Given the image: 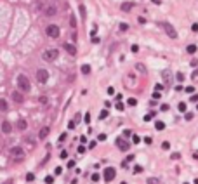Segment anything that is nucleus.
I'll return each instance as SVG.
<instances>
[{"mask_svg":"<svg viewBox=\"0 0 198 184\" xmlns=\"http://www.w3.org/2000/svg\"><path fill=\"white\" fill-rule=\"evenodd\" d=\"M103 176H104V181H106V183H110V181H113V179H115L117 170H115L113 167H106V169H104V172H103Z\"/></svg>","mask_w":198,"mask_h":184,"instance_id":"7","label":"nucleus"},{"mask_svg":"<svg viewBox=\"0 0 198 184\" xmlns=\"http://www.w3.org/2000/svg\"><path fill=\"white\" fill-rule=\"evenodd\" d=\"M179 158H181V155H179V153H174V155H172V160H179Z\"/></svg>","mask_w":198,"mask_h":184,"instance_id":"36","label":"nucleus"},{"mask_svg":"<svg viewBox=\"0 0 198 184\" xmlns=\"http://www.w3.org/2000/svg\"><path fill=\"white\" fill-rule=\"evenodd\" d=\"M52 181H54V179H52V176H49V177L45 179V183H47V184H52Z\"/></svg>","mask_w":198,"mask_h":184,"instance_id":"39","label":"nucleus"},{"mask_svg":"<svg viewBox=\"0 0 198 184\" xmlns=\"http://www.w3.org/2000/svg\"><path fill=\"white\" fill-rule=\"evenodd\" d=\"M137 23H139V24H144V23H146V19H144V17H141V16H139V17H137Z\"/></svg>","mask_w":198,"mask_h":184,"instance_id":"29","label":"nucleus"},{"mask_svg":"<svg viewBox=\"0 0 198 184\" xmlns=\"http://www.w3.org/2000/svg\"><path fill=\"white\" fill-rule=\"evenodd\" d=\"M191 30H193V31H198V24H197V23H195V24L191 26Z\"/></svg>","mask_w":198,"mask_h":184,"instance_id":"52","label":"nucleus"},{"mask_svg":"<svg viewBox=\"0 0 198 184\" xmlns=\"http://www.w3.org/2000/svg\"><path fill=\"white\" fill-rule=\"evenodd\" d=\"M151 116H153V115H146V116H144V122H150V120H151Z\"/></svg>","mask_w":198,"mask_h":184,"instance_id":"48","label":"nucleus"},{"mask_svg":"<svg viewBox=\"0 0 198 184\" xmlns=\"http://www.w3.org/2000/svg\"><path fill=\"white\" fill-rule=\"evenodd\" d=\"M148 184H158V181H157V179H151V177H150V179H148Z\"/></svg>","mask_w":198,"mask_h":184,"instance_id":"38","label":"nucleus"},{"mask_svg":"<svg viewBox=\"0 0 198 184\" xmlns=\"http://www.w3.org/2000/svg\"><path fill=\"white\" fill-rule=\"evenodd\" d=\"M70 24H71V26H77V23H75V17H70Z\"/></svg>","mask_w":198,"mask_h":184,"instance_id":"40","label":"nucleus"},{"mask_svg":"<svg viewBox=\"0 0 198 184\" xmlns=\"http://www.w3.org/2000/svg\"><path fill=\"white\" fill-rule=\"evenodd\" d=\"M63 47H64V50H66L68 54H71V56H75V54H77V47H75L73 43H68V42H66Z\"/></svg>","mask_w":198,"mask_h":184,"instance_id":"12","label":"nucleus"},{"mask_svg":"<svg viewBox=\"0 0 198 184\" xmlns=\"http://www.w3.org/2000/svg\"><path fill=\"white\" fill-rule=\"evenodd\" d=\"M136 70H137V71H143V73H146V68H144L143 64H137V66H136Z\"/></svg>","mask_w":198,"mask_h":184,"instance_id":"24","label":"nucleus"},{"mask_svg":"<svg viewBox=\"0 0 198 184\" xmlns=\"http://www.w3.org/2000/svg\"><path fill=\"white\" fill-rule=\"evenodd\" d=\"M85 122H87V123L90 122V115H89V113H85Z\"/></svg>","mask_w":198,"mask_h":184,"instance_id":"47","label":"nucleus"},{"mask_svg":"<svg viewBox=\"0 0 198 184\" xmlns=\"http://www.w3.org/2000/svg\"><path fill=\"white\" fill-rule=\"evenodd\" d=\"M80 14H82V17H85V7L83 5H80Z\"/></svg>","mask_w":198,"mask_h":184,"instance_id":"28","label":"nucleus"},{"mask_svg":"<svg viewBox=\"0 0 198 184\" xmlns=\"http://www.w3.org/2000/svg\"><path fill=\"white\" fill-rule=\"evenodd\" d=\"M82 73H83V75H89V73H90V66H89V64H83V66H82Z\"/></svg>","mask_w":198,"mask_h":184,"instance_id":"18","label":"nucleus"},{"mask_svg":"<svg viewBox=\"0 0 198 184\" xmlns=\"http://www.w3.org/2000/svg\"><path fill=\"white\" fill-rule=\"evenodd\" d=\"M92 181H94V183L99 181V174H92Z\"/></svg>","mask_w":198,"mask_h":184,"instance_id":"37","label":"nucleus"},{"mask_svg":"<svg viewBox=\"0 0 198 184\" xmlns=\"http://www.w3.org/2000/svg\"><path fill=\"white\" fill-rule=\"evenodd\" d=\"M160 110H162V111H167V110H169V104H162V108H160Z\"/></svg>","mask_w":198,"mask_h":184,"instance_id":"43","label":"nucleus"},{"mask_svg":"<svg viewBox=\"0 0 198 184\" xmlns=\"http://www.w3.org/2000/svg\"><path fill=\"white\" fill-rule=\"evenodd\" d=\"M127 30H129V24L122 23V24H120V31H127Z\"/></svg>","mask_w":198,"mask_h":184,"instance_id":"23","label":"nucleus"},{"mask_svg":"<svg viewBox=\"0 0 198 184\" xmlns=\"http://www.w3.org/2000/svg\"><path fill=\"white\" fill-rule=\"evenodd\" d=\"M132 141H134V143H139L141 139H139V136H134V137H132Z\"/></svg>","mask_w":198,"mask_h":184,"instance_id":"50","label":"nucleus"},{"mask_svg":"<svg viewBox=\"0 0 198 184\" xmlns=\"http://www.w3.org/2000/svg\"><path fill=\"white\" fill-rule=\"evenodd\" d=\"M153 99H160V92H153Z\"/></svg>","mask_w":198,"mask_h":184,"instance_id":"42","label":"nucleus"},{"mask_svg":"<svg viewBox=\"0 0 198 184\" xmlns=\"http://www.w3.org/2000/svg\"><path fill=\"white\" fill-rule=\"evenodd\" d=\"M134 172H136V174H139V172H143V167H139V165H136V167H134Z\"/></svg>","mask_w":198,"mask_h":184,"instance_id":"27","label":"nucleus"},{"mask_svg":"<svg viewBox=\"0 0 198 184\" xmlns=\"http://www.w3.org/2000/svg\"><path fill=\"white\" fill-rule=\"evenodd\" d=\"M108 94L113 96V94H115V89H113V87H108Z\"/></svg>","mask_w":198,"mask_h":184,"instance_id":"33","label":"nucleus"},{"mask_svg":"<svg viewBox=\"0 0 198 184\" xmlns=\"http://www.w3.org/2000/svg\"><path fill=\"white\" fill-rule=\"evenodd\" d=\"M0 129H2L3 134H10V132H12V123H10L9 120H3L2 125H0Z\"/></svg>","mask_w":198,"mask_h":184,"instance_id":"8","label":"nucleus"},{"mask_svg":"<svg viewBox=\"0 0 198 184\" xmlns=\"http://www.w3.org/2000/svg\"><path fill=\"white\" fill-rule=\"evenodd\" d=\"M10 155H12V158H14L17 163H21V162L24 160V151H23V148H19V146L12 148V150H10Z\"/></svg>","mask_w":198,"mask_h":184,"instance_id":"3","label":"nucleus"},{"mask_svg":"<svg viewBox=\"0 0 198 184\" xmlns=\"http://www.w3.org/2000/svg\"><path fill=\"white\" fill-rule=\"evenodd\" d=\"M186 50H188V54H195L197 52V45H188Z\"/></svg>","mask_w":198,"mask_h":184,"instance_id":"19","label":"nucleus"},{"mask_svg":"<svg viewBox=\"0 0 198 184\" xmlns=\"http://www.w3.org/2000/svg\"><path fill=\"white\" fill-rule=\"evenodd\" d=\"M127 104H129V106H136V104H137V101H136L134 97H129V99H127Z\"/></svg>","mask_w":198,"mask_h":184,"instance_id":"21","label":"nucleus"},{"mask_svg":"<svg viewBox=\"0 0 198 184\" xmlns=\"http://www.w3.org/2000/svg\"><path fill=\"white\" fill-rule=\"evenodd\" d=\"M43 14H45V16H49V17H52V16H56V14H57V9H56L54 5H47V7H45V10H43Z\"/></svg>","mask_w":198,"mask_h":184,"instance_id":"11","label":"nucleus"},{"mask_svg":"<svg viewBox=\"0 0 198 184\" xmlns=\"http://www.w3.org/2000/svg\"><path fill=\"white\" fill-rule=\"evenodd\" d=\"M26 181L30 183V181H35V176L33 174H26Z\"/></svg>","mask_w":198,"mask_h":184,"instance_id":"25","label":"nucleus"},{"mask_svg":"<svg viewBox=\"0 0 198 184\" xmlns=\"http://www.w3.org/2000/svg\"><path fill=\"white\" fill-rule=\"evenodd\" d=\"M193 158H195V160H198V153H193Z\"/></svg>","mask_w":198,"mask_h":184,"instance_id":"53","label":"nucleus"},{"mask_svg":"<svg viewBox=\"0 0 198 184\" xmlns=\"http://www.w3.org/2000/svg\"><path fill=\"white\" fill-rule=\"evenodd\" d=\"M99 116H101V118H106V116H108V111H106V110H103V111H101V115H99Z\"/></svg>","mask_w":198,"mask_h":184,"instance_id":"30","label":"nucleus"},{"mask_svg":"<svg viewBox=\"0 0 198 184\" xmlns=\"http://www.w3.org/2000/svg\"><path fill=\"white\" fill-rule=\"evenodd\" d=\"M130 49H132V52H139V47H137V45H136V43H134V45H132V47H130Z\"/></svg>","mask_w":198,"mask_h":184,"instance_id":"32","label":"nucleus"},{"mask_svg":"<svg viewBox=\"0 0 198 184\" xmlns=\"http://www.w3.org/2000/svg\"><path fill=\"white\" fill-rule=\"evenodd\" d=\"M193 118V113H186V120H191Z\"/></svg>","mask_w":198,"mask_h":184,"instance_id":"46","label":"nucleus"},{"mask_svg":"<svg viewBox=\"0 0 198 184\" xmlns=\"http://www.w3.org/2000/svg\"><path fill=\"white\" fill-rule=\"evenodd\" d=\"M177 108H179V111H181V113H184V111H186V104H184V103H179V104H177Z\"/></svg>","mask_w":198,"mask_h":184,"instance_id":"22","label":"nucleus"},{"mask_svg":"<svg viewBox=\"0 0 198 184\" xmlns=\"http://www.w3.org/2000/svg\"><path fill=\"white\" fill-rule=\"evenodd\" d=\"M61 172H63V169H61V167H56V170H54V174H56V176H59Z\"/></svg>","mask_w":198,"mask_h":184,"instance_id":"31","label":"nucleus"},{"mask_svg":"<svg viewBox=\"0 0 198 184\" xmlns=\"http://www.w3.org/2000/svg\"><path fill=\"white\" fill-rule=\"evenodd\" d=\"M47 80H49V71L43 70V68L37 70V82L38 83H47Z\"/></svg>","mask_w":198,"mask_h":184,"instance_id":"5","label":"nucleus"},{"mask_svg":"<svg viewBox=\"0 0 198 184\" xmlns=\"http://www.w3.org/2000/svg\"><path fill=\"white\" fill-rule=\"evenodd\" d=\"M57 56H59V50H57V49H47V50H43V59L49 61V63L56 61Z\"/></svg>","mask_w":198,"mask_h":184,"instance_id":"2","label":"nucleus"},{"mask_svg":"<svg viewBox=\"0 0 198 184\" xmlns=\"http://www.w3.org/2000/svg\"><path fill=\"white\" fill-rule=\"evenodd\" d=\"M16 127H17L19 130H26V127H28V122H26V120H17Z\"/></svg>","mask_w":198,"mask_h":184,"instance_id":"13","label":"nucleus"},{"mask_svg":"<svg viewBox=\"0 0 198 184\" xmlns=\"http://www.w3.org/2000/svg\"><path fill=\"white\" fill-rule=\"evenodd\" d=\"M68 129H75V122H70L68 123Z\"/></svg>","mask_w":198,"mask_h":184,"instance_id":"49","label":"nucleus"},{"mask_svg":"<svg viewBox=\"0 0 198 184\" xmlns=\"http://www.w3.org/2000/svg\"><path fill=\"white\" fill-rule=\"evenodd\" d=\"M191 101H193V103H197V101H198V94H197V96H195V94L191 96Z\"/></svg>","mask_w":198,"mask_h":184,"instance_id":"45","label":"nucleus"},{"mask_svg":"<svg viewBox=\"0 0 198 184\" xmlns=\"http://www.w3.org/2000/svg\"><path fill=\"white\" fill-rule=\"evenodd\" d=\"M45 33H47V37H50V38H57V37H59V28H57V24H49V26L45 28Z\"/></svg>","mask_w":198,"mask_h":184,"instance_id":"6","label":"nucleus"},{"mask_svg":"<svg viewBox=\"0 0 198 184\" xmlns=\"http://www.w3.org/2000/svg\"><path fill=\"white\" fill-rule=\"evenodd\" d=\"M3 184H12V181H7V183H3Z\"/></svg>","mask_w":198,"mask_h":184,"instance_id":"54","label":"nucleus"},{"mask_svg":"<svg viewBox=\"0 0 198 184\" xmlns=\"http://www.w3.org/2000/svg\"><path fill=\"white\" fill-rule=\"evenodd\" d=\"M197 110H198V104H197Z\"/></svg>","mask_w":198,"mask_h":184,"instance_id":"55","label":"nucleus"},{"mask_svg":"<svg viewBox=\"0 0 198 184\" xmlns=\"http://www.w3.org/2000/svg\"><path fill=\"white\" fill-rule=\"evenodd\" d=\"M71 167H75V162L71 160V162H68V169H71Z\"/></svg>","mask_w":198,"mask_h":184,"instance_id":"51","label":"nucleus"},{"mask_svg":"<svg viewBox=\"0 0 198 184\" xmlns=\"http://www.w3.org/2000/svg\"><path fill=\"white\" fill-rule=\"evenodd\" d=\"M186 92L191 94V92H195V89H193V87H186Z\"/></svg>","mask_w":198,"mask_h":184,"instance_id":"41","label":"nucleus"},{"mask_svg":"<svg viewBox=\"0 0 198 184\" xmlns=\"http://www.w3.org/2000/svg\"><path fill=\"white\" fill-rule=\"evenodd\" d=\"M155 127H157V130H164L165 129V123L162 120H158V122H155Z\"/></svg>","mask_w":198,"mask_h":184,"instance_id":"17","label":"nucleus"},{"mask_svg":"<svg viewBox=\"0 0 198 184\" xmlns=\"http://www.w3.org/2000/svg\"><path fill=\"white\" fill-rule=\"evenodd\" d=\"M38 101H40L42 104H47V97H45V96H40V99H38Z\"/></svg>","mask_w":198,"mask_h":184,"instance_id":"26","label":"nucleus"},{"mask_svg":"<svg viewBox=\"0 0 198 184\" xmlns=\"http://www.w3.org/2000/svg\"><path fill=\"white\" fill-rule=\"evenodd\" d=\"M123 136H125V137H129V136H132V130H125V132H123Z\"/></svg>","mask_w":198,"mask_h":184,"instance_id":"44","label":"nucleus"},{"mask_svg":"<svg viewBox=\"0 0 198 184\" xmlns=\"http://www.w3.org/2000/svg\"><path fill=\"white\" fill-rule=\"evenodd\" d=\"M117 146H118L120 151H127V150H129V143H127L125 139H122V137L117 139Z\"/></svg>","mask_w":198,"mask_h":184,"instance_id":"9","label":"nucleus"},{"mask_svg":"<svg viewBox=\"0 0 198 184\" xmlns=\"http://www.w3.org/2000/svg\"><path fill=\"white\" fill-rule=\"evenodd\" d=\"M160 26L165 30V33H167L170 38H177V31L174 30V26H172L170 23H165V21H164V23H160Z\"/></svg>","mask_w":198,"mask_h":184,"instance_id":"4","label":"nucleus"},{"mask_svg":"<svg viewBox=\"0 0 198 184\" xmlns=\"http://www.w3.org/2000/svg\"><path fill=\"white\" fill-rule=\"evenodd\" d=\"M162 148H164V150H169V148H170V144H169V143H167V141H165V143H164V144H162Z\"/></svg>","mask_w":198,"mask_h":184,"instance_id":"35","label":"nucleus"},{"mask_svg":"<svg viewBox=\"0 0 198 184\" xmlns=\"http://www.w3.org/2000/svg\"><path fill=\"white\" fill-rule=\"evenodd\" d=\"M17 87H19L21 92H30L31 90V83L24 75H17Z\"/></svg>","mask_w":198,"mask_h":184,"instance_id":"1","label":"nucleus"},{"mask_svg":"<svg viewBox=\"0 0 198 184\" xmlns=\"http://www.w3.org/2000/svg\"><path fill=\"white\" fill-rule=\"evenodd\" d=\"M9 110V104H7V101L3 99V97H0V111H7Z\"/></svg>","mask_w":198,"mask_h":184,"instance_id":"15","label":"nucleus"},{"mask_svg":"<svg viewBox=\"0 0 198 184\" xmlns=\"http://www.w3.org/2000/svg\"><path fill=\"white\" fill-rule=\"evenodd\" d=\"M117 110H118V111H123V104H122V103H118V104H117Z\"/></svg>","mask_w":198,"mask_h":184,"instance_id":"34","label":"nucleus"},{"mask_svg":"<svg viewBox=\"0 0 198 184\" xmlns=\"http://www.w3.org/2000/svg\"><path fill=\"white\" fill-rule=\"evenodd\" d=\"M176 80H177V82H183V80H184V75H183L181 71H177V73H176Z\"/></svg>","mask_w":198,"mask_h":184,"instance_id":"20","label":"nucleus"},{"mask_svg":"<svg viewBox=\"0 0 198 184\" xmlns=\"http://www.w3.org/2000/svg\"><path fill=\"white\" fill-rule=\"evenodd\" d=\"M12 101L17 103V104H23V103H24V96H23V92H12Z\"/></svg>","mask_w":198,"mask_h":184,"instance_id":"10","label":"nucleus"},{"mask_svg":"<svg viewBox=\"0 0 198 184\" xmlns=\"http://www.w3.org/2000/svg\"><path fill=\"white\" fill-rule=\"evenodd\" d=\"M184 184H188V183H184Z\"/></svg>","mask_w":198,"mask_h":184,"instance_id":"56","label":"nucleus"},{"mask_svg":"<svg viewBox=\"0 0 198 184\" xmlns=\"http://www.w3.org/2000/svg\"><path fill=\"white\" fill-rule=\"evenodd\" d=\"M47 136H49V127H42L40 132H38V137H40V139H45Z\"/></svg>","mask_w":198,"mask_h":184,"instance_id":"14","label":"nucleus"},{"mask_svg":"<svg viewBox=\"0 0 198 184\" xmlns=\"http://www.w3.org/2000/svg\"><path fill=\"white\" fill-rule=\"evenodd\" d=\"M132 7H134V3H132V2H125V3H122V10H125V12H127V10H130Z\"/></svg>","mask_w":198,"mask_h":184,"instance_id":"16","label":"nucleus"}]
</instances>
